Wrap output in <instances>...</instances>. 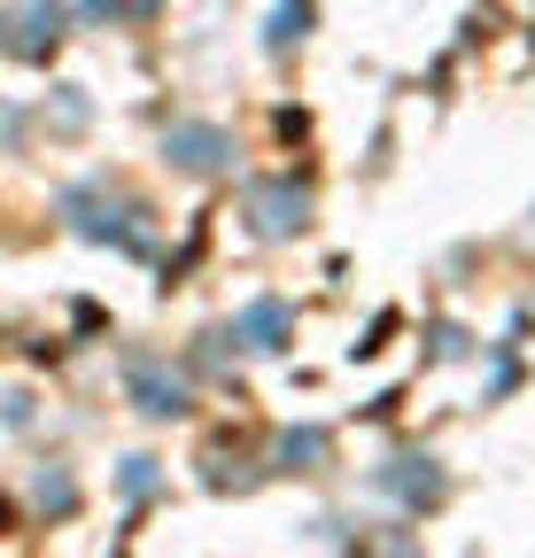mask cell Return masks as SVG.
Instances as JSON below:
<instances>
[{
	"instance_id": "2",
	"label": "cell",
	"mask_w": 535,
	"mask_h": 558,
	"mask_svg": "<svg viewBox=\"0 0 535 558\" xmlns=\"http://www.w3.org/2000/svg\"><path fill=\"white\" fill-rule=\"evenodd\" d=\"M280 326H288V311H280V303H256V311H248V333H256V349H280V341H272Z\"/></svg>"
},
{
	"instance_id": "1",
	"label": "cell",
	"mask_w": 535,
	"mask_h": 558,
	"mask_svg": "<svg viewBox=\"0 0 535 558\" xmlns=\"http://www.w3.org/2000/svg\"><path fill=\"white\" fill-rule=\"evenodd\" d=\"M171 156H179L186 171H218V163H226V140H218L210 124H179V132H171Z\"/></svg>"
}]
</instances>
